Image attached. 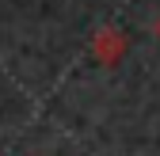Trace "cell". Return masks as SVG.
Instances as JSON below:
<instances>
[{
	"label": "cell",
	"instance_id": "6da1fadb",
	"mask_svg": "<svg viewBox=\"0 0 160 156\" xmlns=\"http://www.w3.org/2000/svg\"><path fill=\"white\" fill-rule=\"evenodd\" d=\"M122 53H126V38H122V31L107 27V31H99V34H95V57H99L103 65H114Z\"/></svg>",
	"mask_w": 160,
	"mask_h": 156
},
{
	"label": "cell",
	"instance_id": "7a4b0ae2",
	"mask_svg": "<svg viewBox=\"0 0 160 156\" xmlns=\"http://www.w3.org/2000/svg\"><path fill=\"white\" fill-rule=\"evenodd\" d=\"M156 34H160V23H156Z\"/></svg>",
	"mask_w": 160,
	"mask_h": 156
}]
</instances>
